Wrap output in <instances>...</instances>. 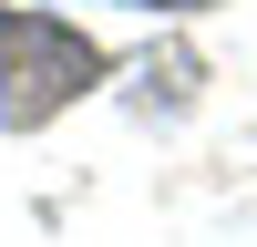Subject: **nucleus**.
<instances>
[{
    "label": "nucleus",
    "mask_w": 257,
    "mask_h": 247,
    "mask_svg": "<svg viewBox=\"0 0 257 247\" xmlns=\"http://www.w3.org/2000/svg\"><path fill=\"white\" fill-rule=\"evenodd\" d=\"M93 82H103L93 31H72L52 11H0V124H41Z\"/></svg>",
    "instance_id": "1"
},
{
    "label": "nucleus",
    "mask_w": 257,
    "mask_h": 247,
    "mask_svg": "<svg viewBox=\"0 0 257 247\" xmlns=\"http://www.w3.org/2000/svg\"><path fill=\"white\" fill-rule=\"evenodd\" d=\"M134 11H206V0H134Z\"/></svg>",
    "instance_id": "2"
}]
</instances>
